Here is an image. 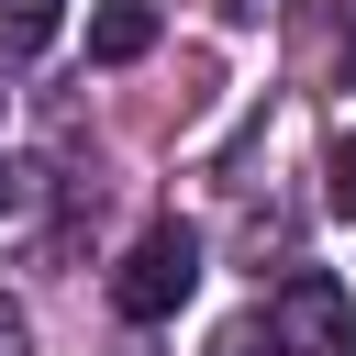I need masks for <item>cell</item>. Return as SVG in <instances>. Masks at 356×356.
<instances>
[{"label": "cell", "mask_w": 356, "mask_h": 356, "mask_svg": "<svg viewBox=\"0 0 356 356\" xmlns=\"http://www.w3.org/2000/svg\"><path fill=\"white\" fill-rule=\"evenodd\" d=\"M323 178H334V211H356V134H334V156H323Z\"/></svg>", "instance_id": "6"}, {"label": "cell", "mask_w": 356, "mask_h": 356, "mask_svg": "<svg viewBox=\"0 0 356 356\" xmlns=\"http://www.w3.org/2000/svg\"><path fill=\"white\" fill-rule=\"evenodd\" d=\"M189 289H200V234L189 222H145L122 245V267H111V312L122 323H167Z\"/></svg>", "instance_id": "1"}, {"label": "cell", "mask_w": 356, "mask_h": 356, "mask_svg": "<svg viewBox=\"0 0 356 356\" xmlns=\"http://www.w3.org/2000/svg\"><path fill=\"white\" fill-rule=\"evenodd\" d=\"M33 200H44V167L0 156V222H33Z\"/></svg>", "instance_id": "4"}, {"label": "cell", "mask_w": 356, "mask_h": 356, "mask_svg": "<svg viewBox=\"0 0 356 356\" xmlns=\"http://www.w3.org/2000/svg\"><path fill=\"white\" fill-rule=\"evenodd\" d=\"M211 11H222V22H256V11H267V0H211Z\"/></svg>", "instance_id": "8"}, {"label": "cell", "mask_w": 356, "mask_h": 356, "mask_svg": "<svg viewBox=\"0 0 356 356\" xmlns=\"http://www.w3.org/2000/svg\"><path fill=\"white\" fill-rule=\"evenodd\" d=\"M0 356H33V323H22V300H0Z\"/></svg>", "instance_id": "7"}, {"label": "cell", "mask_w": 356, "mask_h": 356, "mask_svg": "<svg viewBox=\"0 0 356 356\" xmlns=\"http://www.w3.org/2000/svg\"><path fill=\"white\" fill-rule=\"evenodd\" d=\"M267 345H278V356H345V345H356V300H345V278H323V267L278 278V300H267Z\"/></svg>", "instance_id": "2"}, {"label": "cell", "mask_w": 356, "mask_h": 356, "mask_svg": "<svg viewBox=\"0 0 356 356\" xmlns=\"http://www.w3.org/2000/svg\"><path fill=\"white\" fill-rule=\"evenodd\" d=\"M334 67H345V78H356V22H345V44H334Z\"/></svg>", "instance_id": "9"}, {"label": "cell", "mask_w": 356, "mask_h": 356, "mask_svg": "<svg viewBox=\"0 0 356 356\" xmlns=\"http://www.w3.org/2000/svg\"><path fill=\"white\" fill-rule=\"evenodd\" d=\"M56 11H67V0H0V33H11V44H44Z\"/></svg>", "instance_id": "5"}, {"label": "cell", "mask_w": 356, "mask_h": 356, "mask_svg": "<svg viewBox=\"0 0 356 356\" xmlns=\"http://www.w3.org/2000/svg\"><path fill=\"white\" fill-rule=\"evenodd\" d=\"M89 56H100V67L156 56V0H100V11H89Z\"/></svg>", "instance_id": "3"}]
</instances>
